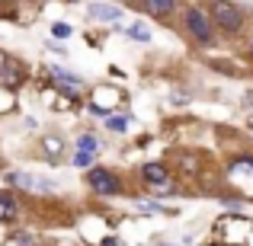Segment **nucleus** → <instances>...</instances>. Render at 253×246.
<instances>
[{
    "label": "nucleus",
    "mask_w": 253,
    "mask_h": 246,
    "mask_svg": "<svg viewBox=\"0 0 253 246\" xmlns=\"http://www.w3.org/2000/svg\"><path fill=\"white\" fill-rule=\"evenodd\" d=\"M211 19H215V26L224 29V32H237L244 26V13L237 10L234 3H228V0H215V3H211Z\"/></svg>",
    "instance_id": "f257e3e1"
},
{
    "label": "nucleus",
    "mask_w": 253,
    "mask_h": 246,
    "mask_svg": "<svg viewBox=\"0 0 253 246\" xmlns=\"http://www.w3.org/2000/svg\"><path fill=\"white\" fill-rule=\"evenodd\" d=\"M86 182H90V189H93V192H99V195H119V189H122V182L116 179V173L103 170V166L90 170Z\"/></svg>",
    "instance_id": "f03ea898"
},
{
    "label": "nucleus",
    "mask_w": 253,
    "mask_h": 246,
    "mask_svg": "<svg viewBox=\"0 0 253 246\" xmlns=\"http://www.w3.org/2000/svg\"><path fill=\"white\" fill-rule=\"evenodd\" d=\"M186 26H189V32L199 38L202 45L211 42V23H209V13L199 10V6H192L189 13H186Z\"/></svg>",
    "instance_id": "7ed1b4c3"
},
{
    "label": "nucleus",
    "mask_w": 253,
    "mask_h": 246,
    "mask_svg": "<svg viewBox=\"0 0 253 246\" xmlns=\"http://www.w3.org/2000/svg\"><path fill=\"white\" fill-rule=\"evenodd\" d=\"M6 182L23 185V189H29V192H51V189H55V182H51V179L32 176V173H10V176H6Z\"/></svg>",
    "instance_id": "20e7f679"
},
{
    "label": "nucleus",
    "mask_w": 253,
    "mask_h": 246,
    "mask_svg": "<svg viewBox=\"0 0 253 246\" xmlns=\"http://www.w3.org/2000/svg\"><path fill=\"white\" fill-rule=\"evenodd\" d=\"M90 16L99 19V23H119L122 19V6H112V3H93L90 6Z\"/></svg>",
    "instance_id": "39448f33"
},
{
    "label": "nucleus",
    "mask_w": 253,
    "mask_h": 246,
    "mask_svg": "<svg viewBox=\"0 0 253 246\" xmlns=\"http://www.w3.org/2000/svg\"><path fill=\"white\" fill-rule=\"evenodd\" d=\"M51 80H55V86H58V90L71 93V96H74V93L81 90V80H77L74 74H68V70H61V68H51Z\"/></svg>",
    "instance_id": "423d86ee"
},
{
    "label": "nucleus",
    "mask_w": 253,
    "mask_h": 246,
    "mask_svg": "<svg viewBox=\"0 0 253 246\" xmlns=\"http://www.w3.org/2000/svg\"><path fill=\"white\" fill-rule=\"evenodd\" d=\"M19 80H23V68H19L13 58H6V64L0 68V83L13 90V86H19Z\"/></svg>",
    "instance_id": "0eeeda50"
},
{
    "label": "nucleus",
    "mask_w": 253,
    "mask_h": 246,
    "mask_svg": "<svg viewBox=\"0 0 253 246\" xmlns=\"http://www.w3.org/2000/svg\"><path fill=\"white\" fill-rule=\"evenodd\" d=\"M141 176L148 179V182H154V185H167V166L164 163H148L141 170Z\"/></svg>",
    "instance_id": "6e6552de"
},
{
    "label": "nucleus",
    "mask_w": 253,
    "mask_h": 246,
    "mask_svg": "<svg viewBox=\"0 0 253 246\" xmlns=\"http://www.w3.org/2000/svg\"><path fill=\"white\" fill-rule=\"evenodd\" d=\"M19 214V205L10 192H0V221H13Z\"/></svg>",
    "instance_id": "1a4fd4ad"
},
{
    "label": "nucleus",
    "mask_w": 253,
    "mask_h": 246,
    "mask_svg": "<svg viewBox=\"0 0 253 246\" xmlns=\"http://www.w3.org/2000/svg\"><path fill=\"white\" fill-rule=\"evenodd\" d=\"M144 6H148V13H154V16H167L170 10H176V0H144Z\"/></svg>",
    "instance_id": "9d476101"
},
{
    "label": "nucleus",
    "mask_w": 253,
    "mask_h": 246,
    "mask_svg": "<svg viewBox=\"0 0 253 246\" xmlns=\"http://www.w3.org/2000/svg\"><path fill=\"white\" fill-rule=\"evenodd\" d=\"M125 35H128V38H135V42H151V29H148L144 23L128 26V29H125Z\"/></svg>",
    "instance_id": "9b49d317"
},
{
    "label": "nucleus",
    "mask_w": 253,
    "mask_h": 246,
    "mask_svg": "<svg viewBox=\"0 0 253 246\" xmlns=\"http://www.w3.org/2000/svg\"><path fill=\"white\" fill-rule=\"evenodd\" d=\"M45 154H48V157H61V150H64V141H61V138H55V135H45Z\"/></svg>",
    "instance_id": "f8f14e48"
},
{
    "label": "nucleus",
    "mask_w": 253,
    "mask_h": 246,
    "mask_svg": "<svg viewBox=\"0 0 253 246\" xmlns=\"http://www.w3.org/2000/svg\"><path fill=\"white\" fill-rule=\"evenodd\" d=\"M13 105H16V99H13V90H10V86H0V115H3V112H10Z\"/></svg>",
    "instance_id": "ddd939ff"
},
{
    "label": "nucleus",
    "mask_w": 253,
    "mask_h": 246,
    "mask_svg": "<svg viewBox=\"0 0 253 246\" xmlns=\"http://www.w3.org/2000/svg\"><path fill=\"white\" fill-rule=\"evenodd\" d=\"M77 150H90V154H96V150H99V141L93 135H81V138H77Z\"/></svg>",
    "instance_id": "4468645a"
},
{
    "label": "nucleus",
    "mask_w": 253,
    "mask_h": 246,
    "mask_svg": "<svg viewBox=\"0 0 253 246\" xmlns=\"http://www.w3.org/2000/svg\"><path fill=\"white\" fill-rule=\"evenodd\" d=\"M106 125H109L112 131H125V128H128V118H125V115H112V118H106Z\"/></svg>",
    "instance_id": "2eb2a0df"
},
{
    "label": "nucleus",
    "mask_w": 253,
    "mask_h": 246,
    "mask_svg": "<svg viewBox=\"0 0 253 246\" xmlns=\"http://www.w3.org/2000/svg\"><path fill=\"white\" fill-rule=\"evenodd\" d=\"M71 163H74V166H81V170H84V166H90V163H93V154H90V150H77V154H74V160H71Z\"/></svg>",
    "instance_id": "dca6fc26"
},
{
    "label": "nucleus",
    "mask_w": 253,
    "mask_h": 246,
    "mask_svg": "<svg viewBox=\"0 0 253 246\" xmlns=\"http://www.w3.org/2000/svg\"><path fill=\"white\" fill-rule=\"evenodd\" d=\"M138 211H151V214H164V205H157V202H138Z\"/></svg>",
    "instance_id": "f3484780"
},
{
    "label": "nucleus",
    "mask_w": 253,
    "mask_h": 246,
    "mask_svg": "<svg viewBox=\"0 0 253 246\" xmlns=\"http://www.w3.org/2000/svg\"><path fill=\"white\" fill-rule=\"evenodd\" d=\"M51 35H55V38H68L71 35V26L68 23H55V26H51Z\"/></svg>",
    "instance_id": "a211bd4d"
},
{
    "label": "nucleus",
    "mask_w": 253,
    "mask_h": 246,
    "mask_svg": "<svg viewBox=\"0 0 253 246\" xmlns=\"http://www.w3.org/2000/svg\"><path fill=\"white\" fill-rule=\"evenodd\" d=\"M3 64H6V55H3V51H0V68H3Z\"/></svg>",
    "instance_id": "6ab92c4d"
}]
</instances>
